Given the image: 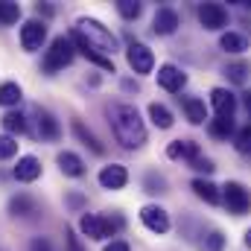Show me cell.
<instances>
[{
  "instance_id": "6da1fadb",
  "label": "cell",
  "mask_w": 251,
  "mask_h": 251,
  "mask_svg": "<svg viewBox=\"0 0 251 251\" xmlns=\"http://www.w3.org/2000/svg\"><path fill=\"white\" fill-rule=\"evenodd\" d=\"M108 123H111V131H114V137L123 149H140L146 143V126H143L134 105L114 102L108 108Z\"/></svg>"
},
{
  "instance_id": "7a4b0ae2",
  "label": "cell",
  "mask_w": 251,
  "mask_h": 251,
  "mask_svg": "<svg viewBox=\"0 0 251 251\" xmlns=\"http://www.w3.org/2000/svg\"><path fill=\"white\" fill-rule=\"evenodd\" d=\"M76 32L97 50V53H102V56H108L111 59V53L117 50V38L111 35V29H105L100 21H94V18H79L76 21Z\"/></svg>"
},
{
  "instance_id": "3957f363",
  "label": "cell",
  "mask_w": 251,
  "mask_h": 251,
  "mask_svg": "<svg viewBox=\"0 0 251 251\" xmlns=\"http://www.w3.org/2000/svg\"><path fill=\"white\" fill-rule=\"evenodd\" d=\"M123 225V219H105V216H100V213H85L82 219H79V231L88 237V240H108V237H114V231Z\"/></svg>"
},
{
  "instance_id": "277c9868",
  "label": "cell",
  "mask_w": 251,
  "mask_h": 251,
  "mask_svg": "<svg viewBox=\"0 0 251 251\" xmlns=\"http://www.w3.org/2000/svg\"><path fill=\"white\" fill-rule=\"evenodd\" d=\"M73 56H76V50H73V41L70 38H53V44H50V50L44 53V73H56V70H62L67 64L73 62Z\"/></svg>"
},
{
  "instance_id": "5b68a950",
  "label": "cell",
  "mask_w": 251,
  "mask_h": 251,
  "mask_svg": "<svg viewBox=\"0 0 251 251\" xmlns=\"http://www.w3.org/2000/svg\"><path fill=\"white\" fill-rule=\"evenodd\" d=\"M222 201L228 204V210L234 213V216H243V213H249L251 210V193L240 181H228L225 187H222Z\"/></svg>"
},
{
  "instance_id": "8992f818",
  "label": "cell",
  "mask_w": 251,
  "mask_h": 251,
  "mask_svg": "<svg viewBox=\"0 0 251 251\" xmlns=\"http://www.w3.org/2000/svg\"><path fill=\"white\" fill-rule=\"evenodd\" d=\"M44 38H47V24L44 21H26L21 26V47L26 53H35L44 47Z\"/></svg>"
},
{
  "instance_id": "52a82bcc",
  "label": "cell",
  "mask_w": 251,
  "mask_h": 251,
  "mask_svg": "<svg viewBox=\"0 0 251 251\" xmlns=\"http://www.w3.org/2000/svg\"><path fill=\"white\" fill-rule=\"evenodd\" d=\"M126 59H128V67H131L134 73H152V67H155V56H152V50H149L146 44H140V41L128 44Z\"/></svg>"
},
{
  "instance_id": "ba28073f",
  "label": "cell",
  "mask_w": 251,
  "mask_h": 251,
  "mask_svg": "<svg viewBox=\"0 0 251 251\" xmlns=\"http://www.w3.org/2000/svg\"><path fill=\"white\" fill-rule=\"evenodd\" d=\"M140 222H143L152 234H167V231H170V216H167V210L158 207V204H143V207H140Z\"/></svg>"
},
{
  "instance_id": "9c48e42d",
  "label": "cell",
  "mask_w": 251,
  "mask_h": 251,
  "mask_svg": "<svg viewBox=\"0 0 251 251\" xmlns=\"http://www.w3.org/2000/svg\"><path fill=\"white\" fill-rule=\"evenodd\" d=\"M199 21L204 29H222L228 24V9L222 3H201L199 6Z\"/></svg>"
},
{
  "instance_id": "30bf717a",
  "label": "cell",
  "mask_w": 251,
  "mask_h": 251,
  "mask_svg": "<svg viewBox=\"0 0 251 251\" xmlns=\"http://www.w3.org/2000/svg\"><path fill=\"white\" fill-rule=\"evenodd\" d=\"M210 105H213L216 117H228V120H234L237 97H234L231 91H225V88H213V91H210Z\"/></svg>"
},
{
  "instance_id": "8fae6325",
  "label": "cell",
  "mask_w": 251,
  "mask_h": 251,
  "mask_svg": "<svg viewBox=\"0 0 251 251\" xmlns=\"http://www.w3.org/2000/svg\"><path fill=\"white\" fill-rule=\"evenodd\" d=\"M158 85H161L164 91H170V94H178V91L187 85V76H184L176 64H164V67L158 70Z\"/></svg>"
},
{
  "instance_id": "7c38bea8",
  "label": "cell",
  "mask_w": 251,
  "mask_h": 251,
  "mask_svg": "<svg viewBox=\"0 0 251 251\" xmlns=\"http://www.w3.org/2000/svg\"><path fill=\"white\" fill-rule=\"evenodd\" d=\"M100 184L105 190H120L128 184V173H126L123 164H108L100 170Z\"/></svg>"
},
{
  "instance_id": "4fadbf2b",
  "label": "cell",
  "mask_w": 251,
  "mask_h": 251,
  "mask_svg": "<svg viewBox=\"0 0 251 251\" xmlns=\"http://www.w3.org/2000/svg\"><path fill=\"white\" fill-rule=\"evenodd\" d=\"M152 29H155L158 35H173V32L178 29V15H176V9H170V6L158 9L155 18H152Z\"/></svg>"
},
{
  "instance_id": "5bb4252c",
  "label": "cell",
  "mask_w": 251,
  "mask_h": 251,
  "mask_svg": "<svg viewBox=\"0 0 251 251\" xmlns=\"http://www.w3.org/2000/svg\"><path fill=\"white\" fill-rule=\"evenodd\" d=\"M12 176H15L18 181L29 184V181H35V178L41 176V161H38V158H32V155H24V158L18 161V167L12 170Z\"/></svg>"
},
{
  "instance_id": "9a60e30c",
  "label": "cell",
  "mask_w": 251,
  "mask_h": 251,
  "mask_svg": "<svg viewBox=\"0 0 251 251\" xmlns=\"http://www.w3.org/2000/svg\"><path fill=\"white\" fill-rule=\"evenodd\" d=\"M35 120H38V137H41V140H59L62 128H59V120H56L50 111L38 108V111H35Z\"/></svg>"
},
{
  "instance_id": "2e32d148",
  "label": "cell",
  "mask_w": 251,
  "mask_h": 251,
  "mask_svg": "<svg viewBox=\"0 0 251 251\" xmlns=\"http://www.w3.org/2000/svg\"><path fill=\"white\" fill-rule=\"evenodd\" d=\"M167 155H170V158H176V161H178V158H184V161H190V164L201 158V152H199V143H196V140H173V143L167 146Z\"/></svg>"
},
{
  "instance_id": "e0dca14e",
  "label": "cell",
  "mask_w": 251,
  "mask_h": 251,
  "mask_svg": "<svg viewBox=\"0 0 251 251\" xmlns=\"http://www.w3.org/2000/svg\"><path fill=\"white\" fill-rule=\"evenodd\" d=\"M59 167H62L64 176H70V178H79V176H85V164H82V158L76 155V152H59Z\"/></svg>"
},
{
  "instance_id": "ac0fdd59",
  "label": "cell",
  "mask_w": 251,
  "mask_h": 251,
  "mask_svg": "<svg viewBox=\"0 0 251 251\" xmlns=\"http://www.w3.org/2000/svg\"><path fill=\"white\" fill-rule=\"evenodd\" d=\"M190 187H193V193H196L199 199H204L207 204H219V199H222V196H219V187H216L213 181H204V178H193V184H190Z\"/></svg>"
},
{
  "instance_id": "d6986e66",
  "label": "cell",
  "mask_w": 251,
  "mask_h": 251,
  "mask_svg": "<svg viewBox=\"0 0 251 251\" xmlns=\"http://www.w3.org/2000/svg\"><path fill=\"white\" fill-rule=\"evenodd\" d=\"M184 114H187V120L193 126H201L207 120V108H204V102L196 100V97H187V100H184Z\"/></svg>"
},
{
  "instance_id": "ffe728a7",
  "label": "cell",
  "mask_w": 251,
  "mask_h": 251,
  "mask_svg": "<svg viewBox=\"0 0 251 251\" xmlns=\"http://www.w3.org/2000/svg\"><path fill=\"white\" fill-rule=\"evenodd\" d=\"M73 134H76L85 146H91V152H97V155H102V152H105V146L97 140V134H94V131H88V128L82 126V120H73Z\"/></svg>"
},
{
  "instance_id": "44dd1931",
  "label": "cell",
  "mask_w": 251,
  "mask_h": 251,
  "mask_svg": "<svg viewBox=\"0 0 251 251\" xmlns=\"http://www.w3.org/2000/svg\"><path fill=\"white\" fill-rule=\"evenodd\" d=\"M219 47H222L225 53H243V50L249 47V41H246V35H240V32H225V35L219 38Z\"/></svg>"
},
{
  "instance_id": "7402d4cb",
  "label": "cell",
  "mask_w": 251,
  "mask_h": 251,
  "mask_svg": "<svg viewBox=\"0 0 251 251\" xmlns=\"http://www.w3.org/2000/svg\"><path fill=\"white\" fill-rule=\"evenodd\" d=\"M21 97H24V91H21V85L18 82H3L0 85V105H18L21 102Z\"/></svg>"
},
{
  "instance_id": "603a6c76",
  "label": "cell",
  "mask_w": 251,
  "mask_h": 251,
  "mask_svg": "<svg viewBox=\"0 0 251 251\" xmlns=\"http://www.w3.org/2000/svg\"><path fill=\"white\" fill-rule=\"evenodd\" d=\"M149 117H152V123L158 126V128H170L173 126V111L167 105H161V102H152L149 105Z\"/></svg>"
},
{
  "instance_id": "cb8c5ba5",
  "label": "cell",
  "mask_w": 251,
  "mask_h": 251,
  "mask_svg": "<svg viewBox=\"0 0 251 251\" xmlns=\"http://www.w3.org/2000/svg\"><path fill=\"white\" fill-rule=\"evenodd\" d=\"M3 128L9 134H24L29 126H26V117L21 111H9V114H3Z\"/></svg>"
},
{
  "instance_id": "d4e9b609",
  "label": "cell",
  "mask_w": 251,
  "mask_h": 251,
  "mask_svg": "<svg viewBox=\"0 0 251 251\" xmlns=\"http://www.w3.org/2000/svg\"><path fill=\"white\" fill-rule=\"evenodd\" d=\"M9 210H12V216H26V213L35 210V201L29 196H12L9 199Z\"/></svg>"
},
{
  "instance_id": "484cf974",
  "label": "cell",
  "mask_w": 251,
  "mask_h": 251,
  "mask_svg": "<svg viewBox=\"0 0 251 251\" xmlns=\"http://www.w3.org/2000/svg\"><path fill=\"white\" fill-rule=\"evenodd\" d=\"M18 18H21V6L12 0H3L0 3V26H12V24H18Z\"/></svg>"
},
{
  "instance_id": "4316f807",
  "label": "cell",
  "mask_w": 251,
  "mask_h": 251,
  "mask_svg": "<svg viewBox=\"0 0 251 251\" xmlns=\"http://www.w3.org/2000/svg\"><path fill=\"white\" fill-rule=\"evenodd\" d=\"M210 134L213 137H219V140H228L231 134H234V120H228V117H216V120H210Z\"/></svg>"
},
{
  "instance_id": "83f0119b",
  "label": "cell",
  "mask_w": 251,
  "mask_h": 251,
  "mask_svg": "<svg viewBox=\"0 0 251 251\" xmlns=\"http://www.w3.org/2000/svg\"><path fill=\"white\" fill-rule=\"evenodd\" d=\"M117 12L123 15L126 21H134V18H140L143 6H140V3H134V0H120V3H117Z\"/></svg>"
},
{
  "instance_id": "f1b7e54d",
  "label": "cell",
  "mask_w": 251,
  "mask_h": 251,
  "mask_svg": "<svg viewBox=\"0 0 251 251\" xmlns=\"http://www.w3.org/2000/svg\"><path fill=\"white\" fill-rule=\"evenodd\" d=\"M18 155V140L9 134H0V161H9Z\"/></svg>"
},
{
  "instance_id": "f546056e",
  "label": "cell",
  "mask_w": 251,
  "mask_h": 251,
  "mask_svg": "<svg viewBox=\"0 0 251 251\" xmlns=\"http://www.w3.org/2000/svg\"><path fill=\"white\" fill-rule=\"evenodd\" d=\"M234 143H237V152H243V155H251V126L240 128V131L234 134Z\"/></svg>"
},
{
  "instance_id": "4dcf8cb0",
  "label": "cell",
  "mask_w": 251,
  "mask_h": 251,
  "mask_svg": "<svg viewBox=\"0 0 251 251\" xmlns=\"http://www.w3.org/2000/svg\"><path fill=\"white\" fill-rule=\"evenodd\" d=\"M246 73H249V64H243V62L228 64V67H225V76H228L231 82H237V85H243V82H246Z\"/></svg>"
},
{
  "instance_id": "1f68e13d",
  "label": "cell",
  "mask_w": 251,
  "mask_h": 251,
  "mask_svg": "<svg viewBox=\"0 0 251 251\" xmlns=\"http://www.w3.org/2000/svg\"><path fill=\"white\" fill-rule=\"evenodd\" d=\"M222 249H225V237L219 231H210L204 237V251H222Z\"/></svg>"
},
{
  "instance_id": "d6a6232c",
  "label": "cell",
  "mask_w": 251,
  "mask_h": 251,
  "mask_svg": "<svg viewBox=\"0 0 251 251\" xmlns=\"http://www.w3.org/2000/svg\"><path fill=\"white\" fill-rule=\"evenodd\" d=\"M64 246H67V251H85V249H82V243H79V237H76L70 228L64 231Z\"/></svg>"
},
{
  "instance_id": "836d02e7",
  "label": "cell",
  "mask_w": 251,
  "mask_h": 251,
  "mask_svg": "<svg viewBox=\"0 0 251 251\" xmlns=\"http://www.w3.org/2000/svg\"><path fill=\"white\" fill-rule=\"evenodd\" d=\"M29 251H53V246H50L47 237H35V240L29 243Z\"/></svg>"
},
{
  "instance_id": "e575fe53",
  "label": "cell",
  "mask_w": 251,
  "mask_h": 251,
  "mask_svg": "<svg viewBox=\"0 0 251 251\" xmlns=\"http://www.w3.org/2000/svg\"><path fill=\"white\" fill-rule=\"evenodd\" d=\"M193 170H199V173H213L216 167H213V161H207V158H199V161H193L190 164Z\"/></svg>"
},
{
  "instance_id": "d590c367",
  "label": "cell",
  "mask_w": 251,
  "mask_h": 251,
  "mask_svg": "<svg viewBox=\"0 0 251 251\" xmlns=\"http://www.w3.org/2000/svg\"><path fill=\"white\" fill-rule=\"evenodd\" d=\"M102 251H128V243H120V240H117V243H111V246H105Z\"/></svg>"
},
{
  "instance_id": "8d00e7d4",
  "label": "cell",
  "mask_w": 251,
  "mask_h": 251,
  "mask_svg": "<svg viewBox=\"0 0 251 251\" xmlns=\"http://www.w3.org/2000/svg\"><path fill=\"white\" fill-rule=\"evenodd\" d=\"M70 204H73V207H79V204H82V196H76V193H73V196H70Z\"/></svg>"
},
{
  "instance_id": "74e56055",
  "label": "cell",
  "mask_w": 251,
  "mask_h": 251,
  "mask_svg": "<svg viewBox=\"0 0 251 251\" xmlns=\"http://www.w3.org/2000/svg\"><path fill=\"white\" fill-rule=\"evenodd\" d=\"M243 102H246V108H249V114H251V91L246 94V100H243Z\"/></svg>"
},
{
  "instance_id": "f35d334b",
  "label": "cell",
  "mask_w": 251,
  "mask_h": 251,
  "mask_svg": "<svg viewBox=\"0 0 251 251\" xmlns=\"http://www.w3.org/2000/svg\"><path fill=\"white\" fill-rule=\"evenodd\" d=\"M246 246H249V249H251V231H249V234H246Z\"/></svg>"
},
{
  "instance_id": "ab89813d",
  "label": "cell",
  "mask_w": 251,
  "mask_h": 251,
  "mask_svg": "<svg viewBox=\"0 0 251 251\" xmlns=\"http://www.w3.org/2000/svg\"><path fill=\"white\" fill-rule=\"evenodd\" d=\"M0 251H3V249H0Z\"/></svg>"
}]
</instances>
